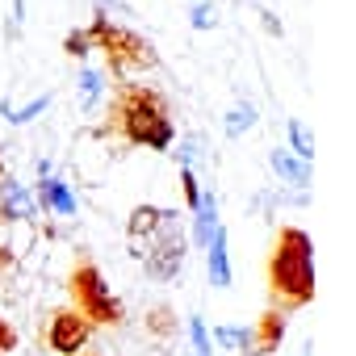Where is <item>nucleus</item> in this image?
I'll use <instances>...</instances> for the list:
<instances>
[{"instance_id":"nucleus-7","label":"nucleus","mask_w":356,"mask_h":356,"mask_svg":"<svg viewBox=\"0 0 356 356\" xmlns=\"http://www.w3.org/2000/svg\"><path fill=\"white\" fill-rule=\"evenodd\" d=\"M34 214H38V197L30 193V185L5 176V181H0V218L17 222V218H34Z\"/></svg>"},{"instance_id":"nucleus-11","label":"nucleus","mask_w":356,"mask_h":356,"mask_svg":"<svg viewBox=\"0 0 356 356\" xmlns=\"http://www.w3.org/2000/svg\"><path fill=\"white\" fill-rule=\"evenodd\" d=\"M268 168L277 172V181L293 185V189H310V163H302L298 155H289L285 147H273L268 151Z\"/></svg>"},{"instance_id":"nucleus-22","label":"nucleus","mask_w":356,"mask_h":356,"mask_svg":"<svg viewBox=\"0 0 356 356\" xmlns=\"http://www.w3.org/2000/svg\"><path fill=\"white\" fill-rule=\"evenodd\" d=\"M63 47H67V55H72V59H88L92 38H88V30H72V34L63 38Z\"/></svg>"},{"instance_id":"nucleus-2","label":"nucleus","mask_w":356,"mask_h":356,"mask_svg":"<svg viewBox=\"0 0 356 356\" xmlns=\"http://www.w3.org/2000/svg\"><path fill=\"white\" fill-rule=\"evenodd\" d=\"M113 130L134 143V147H151V151H168L176 143V126H172V113H168V101L147 88V84H122L118 97H113Z\"/></svg>"},{"instance_id":"nucleus-5","label":"nucleus","mask_w":356,"mask_h":356,"mask_svg":"<svg viewBox=\"0 0 356 356\" xmlns=\"http://www.w3.org/2000/svg\"><path fill=\"white\" fill-rule=\"evenodd\" d=\"M185 248H189V235H185V227H181V214L168 210L163 227H159V231L147 239V248L138 252L147 277H151V281H176V273L185 268V256H189Z\"/></svg>"},{"instance_id":"nucleus-4","label":"nucleus","mask_w":356,"mask_h":356,"mask_svg":"<svg viewBox=\"0 0 356 356\" xmlns=\"http://www.w3.org/2000/svg\"><path fill=\"white\" fill-rule=\"evenodd\" d=\"M88 38H92V47H97V51H105L109 72H118V76H122V72H147V67H155V63H159V55L151 51V42H147L143 34H134V30H126V26L109 22L105 13H97V17H92Z\"/></svg>"},{"instance_id":"nucleus-18","label":"nucleus","mask_w":356,"mask_h":356,"mask_svg":"<svg viewBox=\"0 0 356 356\" xmlns=\"http://www.w3.org/2000/svg\"><path fill=\"white\" fill-rule=\"evenodd\" d=\"M47 105H51V97H38V101H30V105H22V109H13V105L5 101L0 109H5V118H9L13 126H22V122H34V118H38V113L47 109Z\"/></svg>"},{"instance_id":"nucleus-13","label":"nucleus","mask_w":356,"mask_h":356,"mask_svg":"<svg viewBox=\"0 0 356 356\" xmlns=\"http://www.w3.org/2000/svg\"><path fill=\"white\" fill-rule=\"evenodd\" d=\"M163 218H168V210H159V206H134V210H130V222H126V235H130V243H143V239H151V235L163 227Z\"/></svg>"},{"instance_id":"nucleus-24","label":"nucleus","mask_w":356,"mask_h":356,"mask_svg":"<svg viewBox=\"0 0 356 356\" xmlns=\"http://www.w3.org/2000/svg\"><path fill=\"white\" fill-rule=\"evenodd\" d=\"M181 193H185V206H189V210H197V202H202V189H197V176H193V168H181Z\"/></svg>"},{"instance_id":"nucleus-12","label":"nucleus","mask_w":356,"mask_h":356,"mask_svg":"<svg viewBox=\"0 0 356 356\" xmlns=\"http://www.w3.org/2000/svg\"><path fill=\"white\" fill-rule=\"evenodd\" d=\"M218 227H222V222H218V197H214V193H202V202H197V210H193V235H189V243L210 248V239H214Z\"/></svg>"},{"instance_id":"nucleus-3","label":"nucleus","mask_w":356,"mask_h":356,"mask_svg":"<svg viewBox=\"0 0 356 356\" xmlns=\"http://www.w3.org/2000/svg\"><path fill=\"white\" fill-rule=\"evenodd\" d=\"M67 293H72V306H76L92 327H122V323H126L122 298L109 289L105 273H101L92 260H76V264H72V273H67Z\"/></svg>"},{"instance_id":"nucleus-9","label":"nucleus","mask_w":356,"mask_h":356,"mask_svg":"<svg viewBox=\"0 0 356 356\" xmlns=\"http://www.w3.org/2000/svg\"><path fill=\"white\" fill-rule=\"evenodd\" d=\"M34 197H38V210H47V214H59V218L76 214V197H72V189L59 181V176H42Z\"/></svg>"},{"instance_id":"nucleus-19","label":"nucleus","mask_w":356,"mask_h":356,"mask_svg":"<svg viewBox=\"0 0 356 356\" xmlns=\"http://www.w3.org/2000/svg\"><path fill=\"white\" fill-rule=\"evenodd\" d=\"M189 339H193V356H214V343H210V327L206 318H189Z\"/></svg>"},{"instance_id":"nucleus-8","label":"nucleus","mask_w":356,"mask_h":356,"mask_svg":"<svg viewBox=\"0 0 356 356\" xmlns=\"http://www.w3.org/2000/svg\"><path fill=\"white\" fill-rule=\"evenodd\" d=\"M285 339V314L281 310H264L252 327V356H273Z\"/></svg>"},{"instance_id":"nucleus-27","label":"nucleus","mask_w":356,"mask_h":356,"mask_svg":"<svg viewBox=\"0 0 356 356\" xmlns=\"http://www.w3.org/2000/svg\"><path fill=\"white\" fill-rule=\"evenodd\" d=\"M193 5H197V0H193Z\"/></svg>"},{"instance_id":"nucleus-6","label":"nucleus","mask_w":356,"mask_h":356,"mask_svg":"<svg viewBox=\"0 0 356 356\" xmlns=\"http://www.w3.org/2000/svg\"><path fill=\"white\" fill-rule=\"evenodd\" d=\"M92 331H97V327H92L76 306H63V310L51 314L47 343H51V352H59V356H80V352L88 348V339H92Z\"/></svg>"},{"instance_id":"nucleus-1","label":"nucleus","mask_w":356,"mask_h":356,"mask_svg":"<svg viewBox=\"0 0 356 356\" xmlns=\"http://www.w3.org/2000/svg\"><path fill=\"white\" fill-rule=\"evenodd\" d=\"M314 243L302 227H281L268 252V298L273 310L289 314L314 302Z\"/></svg>"},{"instance_id":"nucleus-17","label":"nucleus","mask_w":356,"mask_h":356,"mask_svg":"<svg viewBox=\"0 0 356 356\" xmlns=\"http://www.w3.org/2000/svg\"><path fill=\"white\" fill-rule=\"evenodd\" d=\"M285 134H289V147H285V151H289V155H298L302 163H310V159H314V151H318V147H314V134H310V126H306L302 118H289Z\"/></svg>"},{"instance_id":"nucleus-15","label":"nucleus","mask_w":356,"mask_h":356,"mask_svg":"<svg viewBox=\"0 0 356 356\" xmlns=\"http://www.w3.org/2000/svg\"><path fill=\"white\" fill-rule=\"evenodd\" d=\"M256 122H260V109H256L252 101H235V105L227 109V118H222V134H227V138H243Z\"/></svg>"},{"instance_id":"nucleus-10","label":"nucleus","mask_w":356,"mask_h":356,"mask_svg":"<svg viewBox=\"0 0 356 356\" xmlns=\"http://www.w3.org/2000/svg\"><path fill=\"white\" fill-rule=\"evenodd\" d=\"M206 273H210V285L214 289H231V256H227V227L214 231L210 248H206Z\"/></svg>"},{"instance_id":"nucleus-14","label":"nucleus","mask_w":356,"mask_h":356,"mask_svg":"<svg viewBox=\"0 0 356 356\" xmlns=\"http://www.w3.org/2000/svg\"><path fill=\"white\" fill-rule=\"evenodd\" d=\"M210 343L227 348V352H239V356H252V327L248 323H222V327L210 331Z\"/></svg>"},{"instance_id":"nucleus-20","label":"nucleus","mask_w":356,"mask_h":356,"mask_svg":"<svg viewBox=\"0 0 356 356\" xmlns=\"http://www.w3.org/2000/svg\"><path fill=\"white\" fill-rule=\"evenodd\" d=\"M97 97H101V72L84 67V72H80V105H84V109H92V105H97Z\"/></svg>"},{"instance_id":"nucleus-21","label":"nucleus","mask_w":356,"mask_h":356,"mask_svg":"<svg viewBox=\"0 0 356 356\" xmlns=\"http://www.w3.org/2000/svg\"><path fill=\"white\" fill-rule=\"evenodd\" d=\"M189 26H193V30H214V26H218V5H214V0H197Z\"/></svg>"},{"instance_id":"nucleus-25","label":"nucleus","mask_w":356,"mask_h":356,"mask_svg":"<svg viewBox=\"0 0 356 356\" xmlns=\"http://www.w3.org/2000/svg\"><path fill=\"white\" fill-rule=\"evenodd\" d=\"M17 348V331L9 327V318H0V356H9Z\"/></svg>"},{"instance_id":"nucleus-23","label":"nucleus","mask_w":356,"mask_h":356,"mask_svg":"<svg viewBox=\"0 0 356 356\" xmlns=\"http://www.w3.org/2000/svg\"><path fill=\"white\" fill-rule=\"evenodd\" d=\"M202 147H206V143H202V134H189V138L181 143V151H176V159H181V168H193V163L202 159Z\"/></svg>"},{"instance_id":"nucleus-16","label":"nucleus","mask_w":356,"mask_h":356,"mask_svg":"<svg viewBox=\"0 0 356 356\" xmlns=\"http://www.w3.org/2000/svg\"><path fill=\"white\" fill-rule=\"evenodd\" d=\"M176 331H181V318H176L172 306H151V310H147V335H151L155 343L176 339Z\"/></svg>"},{"instance_id":"nucleus-26","label":"nucleus","mask_w":356,"mask_h":356,"mask_svg":"<svg viewBox=\"0 0 356 356\" xmlns=\"http://www.w3.org/2000/svg\"><path fill=\"white\" fill-rule=\"evenodd\" d=\"M260 17H264V30H268V34H281V22H277L273 13H260Z\"/></svg>"}]
</instances>
